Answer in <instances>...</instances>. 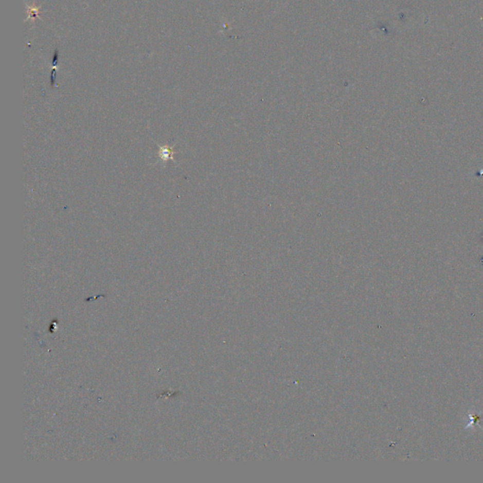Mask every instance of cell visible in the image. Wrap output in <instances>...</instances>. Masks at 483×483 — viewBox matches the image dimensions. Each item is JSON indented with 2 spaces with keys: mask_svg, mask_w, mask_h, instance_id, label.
<instances>
[{
  "mask_svg": "<svg viewBox=\"0 0 483 483\" xmlns=\"http://www.w3.org/2000/svg\"><path fill=\"white\" fill-rule=\"evenodd\" d=\"M176 152L174 151V148H170L168 146L159 147V157L164 162H167L169 159H174L173 155Z\"/></svg>",
  "mask_w": 483,
  "mask_h": 483,
  "instance_id": "6da1fadb",
  "label": "cell"
}]
</instances>
